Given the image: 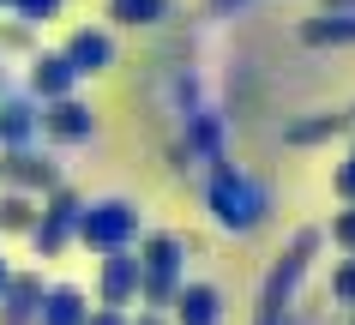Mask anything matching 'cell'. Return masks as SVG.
<instances>
[{"label": "cell", "instance_id": "1", "mask_svg": "<svg viewBox=\"0 0 355 325\" xmlns=\"http://www.w3.org/2000/svg\"><path fill=\"white\" fill-rule=\"evenodd\" d=\"M205 205H211V223H217L223 235H253L265 217H271V187H265L253 169H241V163L211 157Z\"/></svg>", "mask_w": 355, "mask_h": 325}, {"label": "cell", "instance_id": "2", "mask_svg": "<svg viewBox=\"0 0 355 325\" xmlns=\"http://www.w3.org/2000/svg\"><path fill=\"white\" fill-rule=\"evenodd\" d=\"M181 277H187V241H181L175 229L139 235V307L168 313V301H175Z\"/></svg>", "mask_w": 355, "mask_h": 325}, {"label": "cell", "instance_id": "3", "mask_svg": "<svg viewBox=\"0 0 355 325\" xmlns=\"http://www.w3.org/2000/svg\"><path fill=\"white\" fill-rule=\"evenodd\" d=\"M319 247H325V229H301L295 241H289V253L271 265V277H265V289H259V313H253V325H289V313H295V289H301V277H307V265H313Z\"/></svg>", "mask_w": 355, "mask_h": 325}, {"label": "cell", "instance_id": "4", "mask_svg": "<svg viewBox=\"0 0 355 325\" xmlns=\"http://www.w3.org/2000/svg\"><path fill=\"white\" fill-rule=\"evenodd\" d=\"M139 235H145V217H139V205L121 199V193H109V199H85V211H78V247H91V253L132 247Z\"/></svg>", "mask_w": 355, "mask_h": 325}, {"label": "cell", "instance_id": "5", "mask_svg": "<svg viewBox=\"0 0 355 325\" xmlns=\"http://www.w3.org/2000/svg\"><path fill=\"white\" fill-rule=\"evenodd\" d=\"M78 211H85V199H78L67 181L60 187L42 193V205H37V223L24 229V241H31V253L37 259H60V253L78 241Z\"/></svg>", "mask_w": 355, "mask_h": 325}, {"label": "cell", "instance_id": "6", "mask_svg": "<svg viewBox=\"0 0 355 325\" xmlns=\"http://www.w3.org/2000/svg\"><path fill=\"white\" fill-rule=\"evenodd\" d=\"M67 175H60V163L49 151H37V145H0V187H19V193H49L60 187Z\"/></svg>", "mask_w": 355, "mask_h": 325}, {"label": "cell", "instance_id": "7", "mask_svg": "<svg viewBox=\"0 0 355 325\" xmlns=\"http://www.w3.org/2000/svg\"><path fill=\"white\" fill-rule=\"evenodd\" d=\"M96 301L103 307H132L139 301V253L132 247L96 253Z\"/></svg>", "mask_w": 355, "mask_h": 325}, {"label": "cell", "instance_id": "8", "mask_svg": "<svg viewBox=\"0 0 355 325\" xmlns=\"http://www.w3.org/2000/svg\"><path fill=\"white\" fill-rule=\"evenodd\" d=\"M42 139H49V145H91V139H96L91 103H78V96H55V103H42Z\"/></svg>", "mask_w": 355, "mask_h": 325}, {"label": "cell", "instance_id": "9", "mask_svg": "<svg viewBox=\"0 0 355 325\" xmlns=\"http://www.w3.org/2000/svg\"><path fill=\"white\" fill-rule=\"evenodd\" d=\"M60 55L73 60L78 78H96V73H109V67H114V37L103 30V24H78L73 37L60 42Z\"/></svg>", "mask_w": 355, "mask_h": 325}, {"label": "cell", "instance_id": "10", "mask_svg": "<svg viewBox=\"0 0 355 325\" xmlns=\"http://www.w3.org/2000/svg\"><path fill=\"white\" fill-rule=\"evenodd\" d=\"M24 91L37 96V103H55V96H73V91H78V73H73V60L60 55V49H42V55H31V73H24Z\"/></svg>", "mask_w": 355, "mask_h": 325}, {"label": "cell", "instance_id": "11", "mask_svg": "<svg viewBox=\"0 0 355 325\" xmlns=\"http://www.w3.org/2000/svg\"><path fill=\"white\" fill-rule=\"evenodd\" d=\"M42 139V103L31 91H0V145H37Z\"/></svg>", "mask_w": 355, "mask_h": 325}, {"label": "cell", "instance_id": "12", "mask_svg": "<svg viewBox=\"0 0 355 325\" xmlns=\"http://www.w3.org/2000/svg\"><path fill=\"white\" fill-rule=\"evenodd\" d=\"M168 319L175 325H217L223 319V289L217 283H187V277H181L175 301H168Z\"/></svg>", "mask_w": 355, "mask_h": 325}, {"label": "cell", "instance_id": "13", "mask_svg": "<svg viewBox=\"0 0 355 325\" xmlns=\"http://www.w3.org/2000/svg\"><path fill=\"white\" fill-rule=\"evenodd\" d=\"M42 271H12L6 277V289H0V325H31L42 307Z\"/></svg>", "mask_w": 355, "mask_h": 325}, {"label": "cell", "instance_id": "14", "mask_svg": "<svg viewBox=\"0 0 355 325\" xmlns=\"http://www.w3.org/2000/svg\"><path fill=\"white\" fill-rule=\"evenodd\" d=\"M85 313H91V295H85L78 283H49L31 325H85Z\"/></svg>", "mask_w": 355, "mask_h": 325}, {"label": "cell", "instance_id": "15", "mask_svg": "<svg viewBox=\"0 0 355 325\" xmlns=\"http://www.w3.org/2000/svg\"><path fill=\"white\" fill-rule=\"evenodd\" d=\"M307 49H355V12H319L301 24Z\"/></svg>", "mask_w": 355, "mask_h": 325}, {"label": "cell", "instance_id": "16", "mask_svg": "<svg viewBox=\"0 0 355 325\" xmlns=\"http://www.w3.org/2000/svg\"><path fill=\"white\" fill-rule=\"evenodd\" d=\"M349 133V115H307V121H289L283 127V139L289 145H325V139Z\"/></svg>", "mask_w": 355, "mask_h": 325}, {"label": "cell", "instance_id": "17", "mask_svg": "<svg viewBox=\"0 0 355 325\" xmlns=\"http://www.w3.org/2000/svg\"><path fill=\"white\" fill-rule=\"evenodd\" d=\"M31 223H37V193L0 187V235H24Z\"/></svg>", "mask_w": 355, "mask_h": 325}, {"label": "cell", "instance_id": "18", "mask_svg": "<svg viewBox=\"0 0 355 325\" xmlns=\"http://www.w3.org/2000/svg\"><path fill=\"white\" fill-rule=\"evenodd\" d=\"M109 19L127 24V30H150V24L168 19V0H109Z\"/></svg>", "mask_w": 355, "mask_h": 325}, {"label": "cell", "instance_id": "19", "mask_svg": "<svg viewBox=\"0 0 355 325\" xmlns=\"http://www.w3.org/2000/svg\"><path fill=\"white\" fill-rule=\"evenodd\" d=\"M6 12H12V19H24V24H49V19H60V12H67V0H6Z\"/></svg>", "mask_w": 355, "mask_h": 325}, {"label": "cell", "instance_id": "20", "mask_svg": "<svg viewBox=\"0 0 355 325\" xmlns=\"http://www.w3.org/2000/svg\"><path fill=\"white\" fill-rule=\"evenodd\" d=\"M331 301H337V307H355V253L331 271Z\"/></svg>", "mask_w": 355, "mask_h": 325}, {"label": "cell", "instance_id": "21", "mask_svg": "<svg viewBox=\"0 0 355 325\" xmlns=\"http://www.w3.org/2000/svg\"><path fill=\"white\" fill-rule=\"evenodd\" d=\"M325 241H331V247H343V253H355V205H349V211H337V217H331V229H325Z\"/></svg>", "mask_w": 355, "mask_h": 325}, {"label": "cell", "instance_id": "22", "mask_svg": "<svg viewBox=\"0 0 355 325\" xmlns=\"http://www.w3.org/2000/svg\"><path fill=\"white\" fill-rule=\"evenodd\" d=\"M331 193H337V199H349V205H355V145H349V157L337 163V175H331Z\"/></svg>", "mask_w": 355, "mask_h": 325}, {"label": "cell", "instance_id": "23", "mask_svg": "<svg viewBox=\"0 0 355 325\" xmlns=\"http://www.w3.org/2000/svg\"><path fill=\"white\" fill-rule=\"evenodd\" d=\"M85 325H132V313H127V307H103V301H96L91 313H85Z\"/></svg>", "mask_w": 355, "mask_h": 325}, {"label": "cell", "instance_id": "24", "mask_svg": "<svg viewBox=\"0 0 355 325\" xmlns=\"http://www.w3.org/2000/svg\"><path fill=\"white\" fill-rule=\"evenodd\" d=\"M241 6H259V0H205L211 19H229V12H241Z\"/></svg>", "mask_w": 355, "mask_h": 325}, {"label": "cell", "instance_id": "25", "mask_svg": "<svg viewBox=\"0 0 355 325\" xmlns=\"http://www.w3.org/2000/svg\"><path fill=\"white\" fill-rule=\"evenodd\" d=\"M132 325H175V319H168V313H157V307H145V313H139Z\"/></svg>", "mask_w": 355, "mask_h": 325}, {"label": "cell", "instance_id": "26", "mask_svg": "<svg viewBox=\"0 0 355 325\" xmlns=\"http://www.w3.org/2000/svg\"><path fill=\"white\" fill-rule=\"evenodd\" d=\"M325 12H355V0H319Z\"/></svg>", "mask_w": 355, "mask_h": 325}, {"label": "cell", "instance_id": "27", "mask_svg": "<svg viewBox=\"0 0 355 325\" xmlns=\"http://www.w3.org/2000/svg\"><path fill=\"white\" fill-rule=\"evenodd\" d=\"M6 277H12V265H6V259H0V289H6Z\"/></svg>", "mask_w": 355, "mask_h": 325}, {"label": "cell", "instance_id": "28", "mask_svg": "<svg viewBox=\"0 0 355 325\" xmlns=\"http://www.w3.org/2000/svg\"><path fill=\"white\" fill-rule=\"evenodd\" d=\"M0 91H12V85H6V67H0Z\"/></svg>", "mask_w": 355, "mask_h": 325}, {"label": "cell", "instance_id": "29", "mask_svg": "<svg viewBox=\"0 0 355 325\" xmlns=\"http://www.w3.org/2000/svg\"><path fill=\"white\" fill-rule=\"evenodd\" d=\"M343 115H349V127H355V109H343Z\"/></svg>", "mask_w": 355, "mask_h": 325}, {"label": "cell", "instance_id": "30", "mask_svg": "<svg viewBox=\"0 0 355 325\" xmlns=\"http://www.w3.org/2000/svg\"><path fill=\"white\" fill-rule=\"evenodd\" d=\"M349 325H355V307H349Z\"/></svg>", "mask_w": 355, "mask_h": 325}, {"label": "cell", "instance_id": "31", "mask_svg": "<svg viewBox=\"0 0 355 325\" xmlns=\"http://www.w3.org/2000/svg\"><path fill=\"white\" fill-rule=\"evenodd\" d=\"M0 12H6V0H0Z\"/></svg>", "mask_w": 355, "mask_h": 325}]
</instances>
